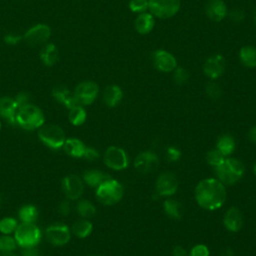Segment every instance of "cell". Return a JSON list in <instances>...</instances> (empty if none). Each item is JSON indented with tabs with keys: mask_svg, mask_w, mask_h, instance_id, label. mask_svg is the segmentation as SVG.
<instances>
[{
	"mask_svg": "<svg viewBox=\"0 0 256 256\" xmlns=\"http://www.w3.org/2000/svg\"><path fill=\"white\" fill-rule=\"evenodd\" d=\"M225 185L217 178H205L195 188V200L200 207L206 210H217L226 201Z\"/></svg>",
	"mask_w": 256,
	"mask_h": 256,
	"instance_id": "obj_1",
	"label": "cell"
},
{
	"mask_svg": "<svg viewBox=\"0 0 256 256\" xmlns=\"http://www.w3.org/2000/svg\"><path fill=\"white\" fill-rule=\"evenodd\" d=\"M217 179L224 185H233L244 175V165L236 158H225L223 162L214 168Z\"/></svg>",
	"mask_w": 256,
	"mask_h": 256,
	"instance_id": "obj_2",
	"label": "cell"
},
{
	"mask_svg": "<svg viewBox=\"0 0 256 256\" xmlns=\"http://www.w3.org/2000/svg\"><path fill=\"white\" fill-rule=\"evenodd\" d=\"M44 121L42 110L31 103L19 108L16 113V123L25 130L39 129Z\"/></svg>",
	"mask_w": 256,
	"mask_h": 256,
	"instance_id": "obj_3",
	"label": "cell"
},
{
	"mask_svg": "<svg viewBox=\"0 0 256 256\" xmlns=\"http://www.w3.org/2000/svg\"><path fill=\"white\" fill-rule=\"evenodd\" d=\"M124 194V188L120 182L108 178L96 188V197L104 205H113L118 203Z\"/></svg>",
	"mask_w": 256,
	"mask_h": 256,
	"instance_id": "obj_4",
	"label": "cell"
},
{
	"mask_svg": "<svg viewBox=\"0 0 256 256\" xmlns=\"http://www.w3.org/2000/svg\"><path fill=\"white\" fill-rule=\"evenodd\" d=\"M14 238L23 248L35 247L41 240V231L34 223L21 222L14 232Z\"/></svg>",
	"mask_w": 256,
	"mask_h": 256,
	"instance_id": "obj_5",
	"label": "cell"
},
{
	"mask_svg": "<svg viewBox=\"0 0 256 256\" xmlns=\"http://www.w3.org/2000/svg\"><path fill=\"white\" fill-rule=\"evenodd\" d=\"M38 137L45 145L52 149L62 148L66 140L63 129L55 124H43L39 128Z\"/></svg>",
	"mask_w": 256,
	"mask_h": 256,
	"instance_id": "obj_6",
	"label": "cell"
},
{
	"mask_svg": "<svg viewBox=\"0 0 256 256\" xmlns=\"http://www.w3.org/2000/svg\"><path fill=\"white\" fill-rule=\"evenodd\" d=\"M180 0H148V9L150 13L161 19L174 16L180 9Z\"/></svg>",
	"mask_w": 256,
	"mask_h": 256,
	"instance_id": "obj_7",
	"label": "cell"
},
{
	"mask_svg": "<svg viewBox=\"0 0 256 256\" xmlns=\"http://www.w3.org/2000/svg\"><path fill=\"white\" fill-rule=\"evenodd\" d=\"M103 161L107 167L113 170H123L129 164L127 153L118 146H109L104 152Z\"/></svg>",
	"mask_w": 256,
	"mask_h": 256,
	"instance_id": "obj_8",
	"label": "cell"
},
{
	"mask_svg": "<svg viewBox=\"0 0 256 256\" xmlns=\"http://www.w3.org/2000/svg\"><path fill=\"white\" fill-rule=\"evenodd\" d=\"M99 87L93 81L80 82L73 92L74 97L79 105L85 106L92 104L98 96Z\"/></svg>",
	"mask_w": 256,
	"mask_h": 256,
	"instance_id": "obj_9",
	"label": "cell"
},
{
	"mask_svg": "<svg viewBox=\"0 0 256 256\" xmlns=\"http://www.w3.org/2000/svg\"><path fill=\"white\" fill-rule=\"evenodd\" d=\"M178 189V179L176 175L170 171L162 172L156 180L155 190L158 196H171Z\"/></svg>",
	"mask_w": 256,
	"mask_h": 256,
	"instance_id": "obj_10",
	"label": "cell"
},
{
	"mask_svg": "<svg viewBox=\"0 0 256 256\" xmlns=\"http://www.w3.org/2000/svg\"><path fill=\"white\" fill-rule=\"evenodd\" d=\"M62 191L69 200L79 199L84 192L83 180L77 175H68L63 178L61 183Z\"/></svg>",
	"mask_w": 256,
	"mask_h": 256,
	"instance_id": "obj_11",
	"label": "cell"
},
{
	"mask_svg": "<svg viewBox=\"0 0 256 256\" xmlns=\"http://www.w3.org/2000/svg\"><path fill=\"white\" fill-rule=\"evenodd\" d=\"M51 29L46 24H36L29 28L24 34V40L30 46H39L50 38Z\"/></svg>",
	"mask_w": 256,
	"mask_h": 256,
	"instance_id": "obj_12",
	"label": "cell"
},
{
	"mask_svg": "<svg viewBox=\"0 0 256 256\" xmlns=\"http://www.w3.org/2000/svg\"><path fill=\"white\" fill-rule=\"evenodd\" d=\"M45 234L47 240L54 246H63L67 244L71 238L70 229L64 224H53L47 227Z\"/></svg>",
	"mask_w": 256,
	"mask_h": 256,
	"instance_id": "obj_13",
	"label": "cell"
},
{
	"mask_svg": "<svg viewBox=\"0 0 256 256\" xmlns=\"http://www.w3.org/2000/svg\"><path fill=\"white\" fill-rule=\"evenodd\" d=\"M159 165V158L157 154L152 151H143L139 153L134 160L135 169L143 174L151 173L157 169Z\"/></svg>",
	"mask_w": 256,
	"mask_h": 256,
	"instance_id": "obj_14",
	"label": "cell"
},
{
	"mask_svg": "<svg viewBox=\"0 0 256 256\" xmlns=\"http://www.w3.org/2000/svg\"><path fill=\"white\" fill-rule=\"evenodd\" d=\"M153 66L161 72H171L177 66V61L175 57L168 51L159 49L152 54Z\"/></svg>",
	"mask_w": 256,
	"mask_h": 256,
	"instance_id": "obj_15",
	"label": "cell"
},
{
	"mask_svg": "<svg viewBox=\"0 0 256 256\" xmlns=\"http://www.w3.org/2000/svg\"><path fill=\"white\" fill-rule=\"evenodd\" d=\"M226 68V61L224 57L220 54H215L207 58L203 65V72L204 74L214 80L219 78L225 71Z\"/></svg>",
	"mask_w": 256,
	"mask_h": 256,
	"instance_id": "obj_16",
	"label": "cell"
},
{
	"mask_svg": "<svg viewBox=\"0 0 256 256\" xmlns=\"http://www.w3.org/2000/svg\"><path fill=\"white\" fill-rule=\"evenodd\" d=\"M244 219L242 212L237 207H230L224 214L223 224L230 232H238L243 227Z\"/></svg>",
	"mask_w": 256,
	"mask_h": 256,
	"instance_id": "obj_17",
	"label": "cell"
},
{
	"mask_svg": "<svg viewBox=\"0 0 256 256\" xmlns=\"http://www.w3.org/2000/svg\"><path fill=\"white\" fill-rule=\"evenodd\" d=\"M227 7L223 0H207L205 4V13L209 19L219 22L227 15Z\"/></svg>",
	"mask_w": 256,
	"mask_h": 256,
	"instance_id": "obj_18",
	"label": "cell"
},
{
	"mask_svg": "<svg viewBox=\"0 0 256 256\" xmlns=\"http://www.w3.org/2000/svg\"><path fill=\"white\" fill-rule=\"evenodd\" d=\"M52 96L56 101L63 104L68 109L78 104L74 97V94L64 85H56L55 87H53Z\"/></svg>",
	"mask_w": 256,
	"mask_h": 256,
	"instance_id": "obj_19",
	"label": "cell"
},
{
	"mask_svg": "<svg viewBox=\"0 0 256 256\" xmlns=\"http://www.w3.org/2000/svg\"><path fill=\"white\" fill-rule=\"evenodd\" d=\"M18 111V106L14 98L4 96L0 98V116L11 124L16 123V113Z\"/></svg>",
	"mask_w": 256,
	"mask_h": 256,
	"instance_id": "obj_20",
	"label": "cell"
},
{
	"mask_svg": "<svg viewBox=\"0 0 256 256\" xmlns=\"http://www.w3.org/2000/svg\"><path fill=\"white\" fill-rule=\"evenodd\" d=\"M123 98V92L118 85H109L103 91V101L108 107L117 106Z\"/></svg>",
	"mask_w": 256,
	"mask_h": 256,
	"instance_id": "obj_21",
	"label": "cell"
},
{
	"mask_svg": "<svg viewBox=\"0 0 256 256\" xmlns=\"http://www.w3.org/2000/svg\"><path fill=\"white\" fill-rule=\"evenodd\" d=\"M154 24H155L154 16L151 13H145V12L140 13L136 17L134 22L136 31L142 35H145L151 32V30L154 27Z\"/></svg>",
	"mask_w": 256,
	"mask_h": 256,
	"instance_id": "obj_22",
	"label": "cell"
},
{
	"mask_svg": "<svg viewBox=\"0 0 256 256\" xmlns=\"http://www.w3.org/2000/svg\"><path fill=\"white\" fill-rule=\"evenodd\" d=\"M39 56L45 66L51 67L57 63L59 59V52L53 43H48L41 48Z\"/></svg>",
	"mask_w": 256,
	"mask_h": 256,
	"instance_id": "obj_23",
	"label": "cell"
},
{
	"mask_svg": "<svg viewBox=\"0 0 256 256\" xmlns=\"http://www.w3.org/2000/svg\"><path fill=\"white\" fill-rule=\"evenodd\" d=\"M86 146L84 143L77 138H67L64 142L63 149L71 157L81 158L83 157Z\"/></svg>",
	"mask_w": 256,
	"mask_h": 256,
	"instance_id": "obj_24",
	"label": "cell"
},
{
	"mask_svg": "<svg viewBox=\"0 0 256 256\" xmlns=\"http://www.w3.org/2000/svg\"><path fill=\"white\" fill-rule=\"evenodd\" d=\"M108 178H110L109 175L96 169L87 170L83 173V182H85L90 187L97 188L101 183H103Z\"/></svg>",
	"mask_w": 256,
	"mask_h": 256,
	"instance_id": "obj_25",
	"label": "cell"
},
{
	"mask_svg": "<svg viewBox=\"0 0 256 256\" xmlns=\"http://www.w3.org/2000/svg\"><path fill=\"white\" fill-rule=\"evenodd\" d=\"M235 146L236 143L234 138L228 134L220 136L216 142V149L225 157L231 155L234 152Z\"/></svg>",
	"mask_w": 256,
	"mask_h": 256,
	"instance_id": "obj_26",
	"label": "cell"
},
{
	"mask_svg": "<svg viewBox=\"0 0 256 256\" xmlns=\"http://www.w3.org/2000/svg\"><path fill=\"white\" fill-rule=\"evenodd\" d=\"M239 58L241 63L248 68L256 67V47L246 45L241 47L239 51Z\"/></svg>",
	"mask_w": 256,
	"mask_h": 256,
	"instance_id": "obj_27",
	"label": "cell"
},
{
	"mask_svg": "<svg viewBox=\"0 0 256 256\" xmlns=\"http://www.w3.org/2000/svg\"><path fill=\"white\" fill-rule=\"evenodd\" d=\"M163 208H164L165 213L170 218L178 220V219H180L182 217L183 208H182L181 203L178 200H176V199H172V198L166 199L164 201Z\"/></svg>",
	"mask_w": 256,
	"mask_h": 256,
	"instance_id": "obj_28",
	"label": "cell"
},
{
	"mask_svg": "<svg viewBox=\"0 0 256 256\" xmlns=\"http://www.w3.org/2000/svg\"><path fill=\"white\" fill-rule=\"evenodd\" d=\"M92 229H93L92 223L85 218L75 221L74 224L72 225V232L78 238H86L87 236L90 235V233L92 232Z\"/></svg>",
	"mask_w": 256,
	"mask_h": 256,
	"instance_id": "obj_29",
	"label": "cell"
},
{
	"mask_svg": "<svg viewBox=\"0 0 256 256\" xmlns=\"http://www.w3.org/2000/svg\"><path fill=\"white\" fill-rule=\"evenodd\" d=\"M86 117H87V113L82 105L77 104L74 107L69 109L68 118L70 123L74 126L82 125L86 121Z\"/></svg>",
	"mask_w": 256,
	"mask_h": 256,
	"instance_id": "obj_30",
	"label": "cell"
},
{
	"mask_svg": "<svg viewBox=\"0 0 256 256\" xmlns=\"http://www.w3.org/2000/svg\"><path fill=\"white\" fill-rule=\"evenodd\" d=\"M19 219L24 223H34L38 217V211L33 205H24L18 212Z\"/></svg>",
	"mask_w": 256,
	"mask_h": 256,
	"instance_id": "obj_31",
	"label": "cell"
},
{
	"mask_svg": "<svg viewBox=\"0 0 256 256\" xmlns=\"http://www.w3.org/2000/svg\"><path fill=\"white\" fill-rule=\"evenodd\" d=\"M76 209H77L78 214L85 219L93 217L96 213V207L94 206V204L92 202H90L88 200H80L77 203Z\"/></svg>",
	"mask_w": 256,
	"mask_h": 256,
	"instance_id": "obj_32",
	"label": "cell"
},
{
	"mask_svg": "<svg viewBox=\"0 0 256 256\" xmlns=\"http://www.w3.org/2000/svg\"><path fill=\"white\" fill-rule=\"evenodd\" d=\"M18 223L13 217H5L0 220V232L2 234L10 235L11 233L15 232Z\"/></svg>",
	"mask_w": 256,
	"mask_h": 256,
	"instance_id": "obj_33",
	"label": "cell"
},
{
	"mask_svg": "<svg viewBox=\"0 0 256 256\" xmlns=\"http://www.w3.org/2000/svg\"><path fill=\"white\" fill-rule=\"evenodd\" d=\"M17 242L14 237H11L10 235L3 234L0 236V251L8 252V251H14L16 249Z\"/></svg>",
	"mask_w": 256,
	"mask_h": 256,
	"instance_id": "obj_34",
	"label": "cell"
},
{
	"mask_svg": "<svg viewBox=\"0 0 256 256\" xmlns=\"http://www.w3.org/2000/svg\"><path fill=\"white\" fill-rule=\"evenodd\" d=\"M224 159H225V156H223L216 148L209 150L208 153L206 154L207 163L214 168L217 167L218 165H220Z\"/></svg>",
	"mask_w": 256,
	"mask_h": 256,
	"instance_id": "obj_35",
	"label": "cell"
},
{
	"mask_svg": "<svg viewBox=\"0 0 256 256\" xmlns=\"http://www.w3.org/2000/svg\"><path fill=\"white\" fill-rule=\"evenodd\" d=\"M205 91H206L207 96L213 100L219 99L222 95L221 86L214 81H210L209 83H207V85L205 87Z\"/></svg>",
	"mask_w": 256,
	"mask_h": 256,
	"instance_id": "obj_36",
	"label": "cell"
},
{
	"mask_svg": "<svg viewBox=\"0 0 256 256\" xmlns=\"http://www.w3.org/2000/svg\"><path fill=\"white\" fill-rule=\"evenodd\" d=\"M174 73H173V79H174V82L178 85H183L185 84L188 79H189V73L186 69L182 68V67H178V68H175L174 70Z\"/></svg>",
	"mask_w": 256,
	"mask_h": 256,
	"instance_id": "obj_37",
	"label": "cell"
},
{
	"mask_svg": "<svg viewBox=\"0 0 256 256\" xmlns=\"http://www.w3.org/2000/svg\"><path fill=\"white\" fill-rule=\"evenodd\" d=\"M129 9L134 13H143L148 9V0H131Z\"/></svg>",
	"mask_w": 256,
	"mask_h": 256,
	"instance_id": "obj_38",
	"label": "cell"
},
{
	"mask_svg": "<svg viewBox=\"0 0 256 256\" xmlns=\"http://www.w3.org/2000/svg\"><path fill=\"white\" fill-rule=\"evenodd\" d=\"M189 256H210V252L206 245L198 244L190 250Z\"/></svg>",
	"mask_w": 256,
	"mask_h": 256,
	"instance_id": "obj_39",
	"label": "cell"
},
{
	"mask_svg": "<svg viewBox=\"0 0 256 256\" xmlns=\"http://www.w3.org/2000/svg\"><path fill=\"white\" fill-rule=\"evenodd\" d=\"M14 100H15L17 106H18V109H19V108H21V107L30 103V95L27 92H20L15 96Z\"/></svg>",
	"mask_w": 256,
	"mask_h": 256,
	"instance_id": "obj_40",
	"label": "cell"
},
{
	"mask_svg": "<svg viewBox=\"0 0 256 256\" xmlns=\"http://www.w3.org/2000/svg\"><path fill=\"white\" fill-rule=\"evenodd\" d=\"M181 152L176 147H168L166 150V158L169 162H176L180 159Z\"/></svg>",
	"mask_w": 256,
	"mask_h": 256,
	"instance_id": "obj_41",
	"label": "cell"
},
{
	"mask_svg": "<svg viewBox=\"0 0 256 256\" xmlns=\"http://www.w3.org/2000/svg\"><path fill=\"white\" fill-rule=\"evenodd\" d=\"M229 17L233 22L239 23L245 18V14H244L243 10H241L239 8H234L229 12Z\"/></svg>",
	"mask_w": 256,
	"mask_h": 256,
	"instance_id": "obj_42",
	"label": "cell"
},
{
	"mask_svg": "<svg viewBox=\"0 0 256 256\" xmlns=\"http://www.w3.org/2000/svg\"><path fill=\"white\" fill-rule=\"evenodd\" d=\"M99 152L93 147H86L83 157L88 161H95L99 158Z\"/></svg>",
	"mask_w": 256,
	"mask_h": 256,
	"instance_id": "obj_43",
	"label": "cell"
},
{
	"mask_svg": "<svg viewBox=\"0 0 256 256\" xmlns=\"http://www.w3.org/2000/svg\"><path fill=\"white\" fill-rule=\"evenodd\" d=\"M20 40H21V37L19 35L13 34V33H8L4 37V42L9 45H15V44L19 43Z\"/></svg>",
	"mask_w": 256,
	"mask_h": 256,
	"instance_id": "obj_44",
	"label": "cell"
},
{
	"mask_svg": "<svg viewBox=\"0 0 256 256\" xmlns=\"http://www.w3.org/2000/svg\"><path fill=\"white\" fill-rule=\"evenodd\" d=\"M58 210H59V213H60L61 215H63V216L68 215L69 212H70V203H69L67 200L62 201V202L59 204Z\"/></svg>",
	"mask_w": 256,
	"mask_h": 256,
	"instance_id": "obj_45",
	"label": "cell"
},
{
	"mask_svg": "<svg viewBox=\"0 0 256 256\" xmlns=\"http://www.w3.org/2000/svg\"><path fill=\"white\" fill-rule=\"evenodd\" d=\"M172 256H188L187 251L180 245H176L172 249Z\"/></svg>",
	"mask_w": 256,
	"mask_h": 256,
	"instance_id": "obj_46",
	"label": "cell"
},
{
	"mask_svg": "<svg viewBox=\"0 0 256 256\" xmlns=\"http://www.w3.org/2000/svg\"><path fill=\"white\" fill-rule=\"evenodd\" d=\"M21 256H40L39 252L34 248H24V250L21 253Z\"/></svg>",
	"mask_w": 256,
	"mask_h": 256,
	"instance_id": "obj_47",
	"label": "cell"
},
{
	"mask_svg": "<svg viewBox=\"0 0 256 256\" xmlns=\"http://www.w3.org/2000/svg\"><path fill=\"white\" fill-rule=\"evenodd\" d=\"M219 256H234V251H233L232 248L226 247V248H224V249L220 252Z\"/></svg>",
	"mask_w": 256,
	"mask_h": 256,
	"instance_id": "obj_48",
	"label": "cell"
},
{
	"mask_svg": "<svg viewBox=\"0 0 256 256\" xmlns=\"http://www.w3.org/2000/svg\"><path fill=\"white\" fill-rule=\"evenodd\" d=\"M248 138L250 141L256 143V127H253L248 132Z\"/></svg>",
	"mask_w": 256,
	"mask_h": 256,
	"instance_id": "obj_49",
	"label": "cell"
},
{
	"mask_svg": "<svg viewBox=\"0 0 256 256\" xmlns=\"http://www.w3.org/2000/svg\"><path fill=\"white\" fill-rule=\"evenodd\" d=\"M0 256H17V255L13 251H8V252L0 251Z\"/></svg>",
	"mask_w": 256,
	"mask_h": 256,
	"instance_id": "obj_50",
	"label": "cell"
},
{
	"mask_svg": "<svg viewBox=\"0 0 256 256\" xmlns=\"http://www.w3.org/2000/svg\"><path fill=\"white\" fill-rule=\"evenodd\" d=\"M253 171H254V173H255V175H256V163H255L254 166H253Z\"/></svg>",
	"mask_w": 256,
	"mask_h": 256,
	"instance_id": "obj_51",
	"label": "cell"
},
{
	"mask_svg": "<svg viewBox=\"0 0 256 256\" xmlns=\"http://www.w3.org/2000/svg\"><path fill=\"white\" fill-rule=\"evenodd\" d=\"M254 23H255V26H256V11L254 13Z\"/></svg>",
	"mask_w": 256,
	"mask_h": 256,
	"instance_id": "obj_52",
	"label": "cell"
},
{
	"mask_svg": "<svg viewBox=\"0 0 256 256\" xmlns=\"http://www.w3.org/2000/svg\"><path fill=\"white\" fill-rule=\"evenodd\" d=\"M0 128H1V122H0Z\"/></svg>",
	"mask_w": 256,
	"mask_h": 256,
	"instance_id": "obj_53",
	"label": "cell"
}]
</instances>
